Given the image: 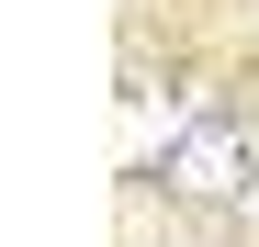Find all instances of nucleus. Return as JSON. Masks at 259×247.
<instances>
[{"label": "nucleus", "instance_id": "1", "mask_svg": "<svg viewBox=\"0 0 259 247\" xmlns=\"http://www.w3.org/2000/svg\"><path fill=\"white\" fill-rule=\"evenodd\" d=\"M158 180L192 191V202H237V191L259 180V135H248L237 112H192L181 135L158 146Z\"/></svg>", "mask_w": 259, "mask_h": 247}]
</instances>
